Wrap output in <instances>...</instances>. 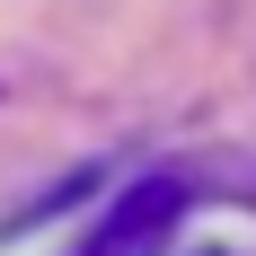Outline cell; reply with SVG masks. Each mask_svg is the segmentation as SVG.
<instances>
[{"label":"cell","instance_id":"6da1fadb","mask_svg":"<svg viewBox=\"0 0 256 256\" xmlns=\"http://www.w3.org/2000/svg\"><path fill=\"white\" fill-rule=\"evenodd\" d=\"M177 212H186V186H177V177L132 186L124 204H115V221L88 238V256H159V238L177 230Z\"/></svg>","mask_w":256,"mask_h":256}]
</instances>
